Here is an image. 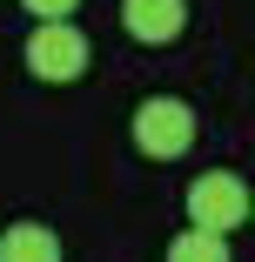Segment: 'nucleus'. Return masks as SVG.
I'll return each instance as SVG.
<instances>
[{
    "instance_id": "1",
    "label": "nucleus",
    "mask_w": 255,
    "mask_h": 262,
    "mask_svg": "<svg viewBox=\"0 0 255 262\" xmlns=\"http://www.w3.org/2000/svg\"><path fill=\"white\" fill-rule=\"evenodd\" d=\"M134 148L155 155V162L188 155L195 148V108H188V101H168V94H148L134 108Z\"/></svg>"
},
{
    "instance_id": "2",
    "label": "nucleus",
    "mask_w": 255,
    "mask_h": 262,
    "mask_svg": "<svg viewBox=\"0 0 255 262\" xmlns=\"http://www.w3.org/2000/svg\"><path fill=\"white\" fill-rule=\"evenodd\" d=\"M27 68H34V81H54V88L81 81L87 74V34L74 20H40L27 40Z\"/></svg>"
},
{
    "instance_id": "3",
    "label": "nucleus",
    "mask_w": 255,
    "mask_h": 262,
    "mask_svg": "<svg viewBox=\"0 0 255 262\" xmlns=\"http://www.w3.org/2000/svg\"><path fill=\"white\" fill-rule=\"evenodd\" d=\"M248 188H242V175H195V188H188V222L195 229H215V235H228V229H242L248 222Z\"/></svg>"
},
{
    "instance_id": "4",
    "label": "nucleus",
    "mask_w": 255,
    "mask_h": 262,
    "mask_svg": "<svg viewBox=\"0 0 255 262\" xmlns=\"http://www.w3.org/2000/svg\"><path fill=\"white\" fill-rule=\"evenodd\" d=\"M121 27L141 47H168L188 27V0H121Z\"/></svg>"
},
{
    "instance_id": "5",
    "label": "nucleus",
    "mask_w": 255,
    "mask_h": 262,
    "mask_svg": "<svg viewBox=\"0 0 255 262\" xmlns=\"http://www.w3.org/2000/svg\"><path fill=\"white\" fill-rule=\"evenodd\" d=\"M0 262H61V235L40 222H14L0 235Z\"/></svg>"
},
{
    "instance_id": "6",
    "label": "nucleus",
    "mask_w": 255,
    "mask_h": 262,
    "mask_svg": "<svg viewBox=\"0 0 255 262\" xmlns=\"http://www.w3.org/2000/svg\"><path fill=\"white\" fill-rule=\"evenodd\" d=\"M168 262H228V235L195 229V222H188V235H175V242H168Z\"/></svg>"
},
{
    "instance_id": "7",
    "label": "nucleus",
    "mask_w": 255,
    "mask_h": 262,
    "mask_svg": "<svg viewBox=\"0 0 255 262\" xmlns=\"http://www.w3.org/2000/svg\"><path fill=\"white\" fill-rule=\"evenodd\" d=\"M20 7H27V14H40V20H67L81 0H20Z\"/></svg>"
},
{
    "instance_id": "8",
    "label": "nucleus",
    "mask_w": 255,
    "mask_h": 262,
    "mask_svg": "<svg viewBox=\"0 0 255 262\" xmlns=\"http://www.w3.org/2000/svg\"><path fill=\"white\" fill-rule=\"evenodd\" d=\"M248 222H255V202H248Z\"/></svg>"
}]
</instances>
